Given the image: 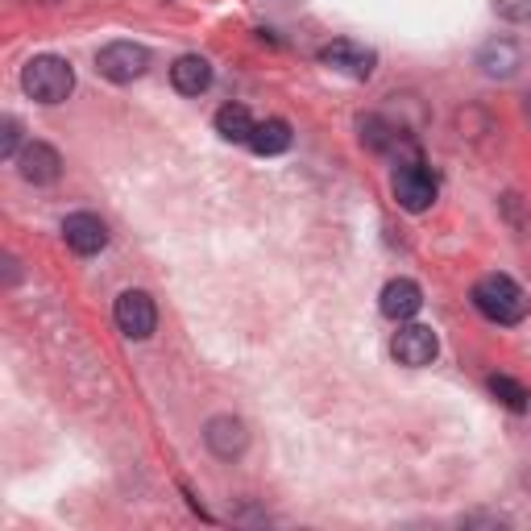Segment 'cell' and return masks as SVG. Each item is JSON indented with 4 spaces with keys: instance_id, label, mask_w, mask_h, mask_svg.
<instances>
[{
    "instance_id": "4fadbf2b",
    "label": "cell",
    "mask_w": 531,
    "mask_h": 531,
    "mask_svg": "<svg viewBox=\"0 0 531 531\" xmlns=\"http://www.w3.org/2000/svg\"><path fill=\"white\" fill-rule=\"evenodd\" d=\"M171 83L183 96H200L212 83V63L204 54H183V59H175V67H171Z\"/></svg>"
},
{
    "instance_id": "ffe728a7",
    "label": "cell",
    "mask_w": 531,
    "mask_h": 531,
    "mask_svg": "<svg viewBox=\"0 0 531 531\" xmlns=\"http://www.w3.org/2000/svg\"><path fill=\"white\" fill-rule=\"evenodd\" d=\"M25 5H59V0H25Z\"/></svg>"
},
{
    "instance_id": "7a4b0ae2",
    "label": "cell",
    "mask_w": 531,
    "mask_h": 531,
    "mask_svg": "<svg viewBox=\"0 0 531 531\" xmlns=\"http://www.w3.org/2000/svg\"><path fill=\"white\" fill-rule=\"evenodd\" d=\"M21 88L34 104H63L71 92H75V67L59 54H34L30 63L21 67Z\"/></svg>"
},
{
    "instance_id": "52a82bcc",
    "label": "cell",
    "mask_w": 531,
    "mask_h": 531,
    "mask_svg": "<svg viewBox=\"0 0 531 531\" xmlns=\"http://www.w3.org/2000/svg\"><path fill=\"white\" fill-rule=\"evenodd\" d=\"M320 67H332V71H341L349 79H370L374 67H378V54L370 46H361V42L337 38V42L320 46Z\"/></svg>"
},
{
    "instance_id": "9c48e42d",
    "label": "cell",
    "mask_w": 531,
    "mask_h": 531,
    "mask_svg": "<svg viewBox=\"0 0 531 531\" xmlns=\"http://www.w3.org/2000/svg\"><path fill=\"white\" fill-rule=\"evenodd\" d=\"M17 175L34 187H46V183H59L63 175V154L54 150L50 142H30L21 154H17Z\"/></svg>"
},
{
    "instance_id": "277c9868",
    "label": "cell",
    "mask_w": 531,
    "mask_h": 531,
    "mask_svg": "<svg viewBox=\"0 0 531 531\" xmlns=\"http://www.w3.org/2000/svg\"><path fill=\"white\" fill-rule=\"evenodd\" d=\"M96 71L108 79V83H133L150 71V50L142 42H108L100 46L96 54Z\"/></svg>"
},
{
    "instance_id": "44dd1931",
    "label": "cell",
    "mask_w": 531,
    "mask_h": 531,
    "mask_svg": "<svg viewBox=\"0 0 531 531\" xmlns=\"http://www.w3.org/2000/svg\"><path fill=\"white\" fill-rule=\"evenodd\" d=\"M527 117H531V96H527Z\"/></svg>"
},
{
    "instance_id": "e0dca14e",
    "label": "cell",
    "mask_w": 531,
    "mask_h": 531,
    "mask_svg": "<svg viewBox=\"0 0 531 531\" xmlns=\"http://www.w3.org/2000/svg\"><path fill=\"white\" fill-rule=\"evenodd\" d=\"M21 150H25L21 146V125H17V117H5V121H0V158L17 162Z\"/></svg>"
},
{
    "instance_id": "7c38bea8",
    "label": "cell",
    "mask_w": 531,
    "mask_h": 531,
    "mask_svg": "<svg viewBox=\"0 0 531 531\" xmlns=\"http://www.w3.org/2000/svg\"><path fill=\"white\" fill-rule=\"evenodd\" d=\"M478 67L486 79H511L523 67V50L515 38H490L478 50Z\"/></svg>"
},
{
    "instance_id": "ac0fdd59",
    "label": "cell",
    "mask_w": 531,
    "mask_h": 531,
    "mask_svg": "<svg viewBox=\"0 0 531 531\" xmlns=\"http://www.w3.org/2000/svg\"><path fill=\"white\" fill-rule=\"evenodd\" d=\"M494 9L507 21H531V0H494Z\"/></svg>"
},
{
    "instance_id": "ba28073f",
    "label": "cell",
    "mask_w": 531,
    "mask_h": 531,
    "mask_svg": "<svg viewBox=\"0 0 531 531\" xmlns=\"http://www.w3.org/2000/svg\"><path fill=\"white\" fill-rule=\"evenodd\" d=\"M204 444H208V453H216L220 461L241 457L249 449L245 419H237V415H212L208 424H204Z\"/></svg>"
},
{
    "instance_id": "8992f818",
    "label": "cell",
    "mask_w": 531,
    "mask_h": 531,
    "mask_svg": "<svg viewBox=\"0 0 531 531\" xmlns=\"http://www.w3.org/2000/svg\"><path fill=\"white\" fill-rule=\"evenodd\" d=\"M390 353H395L399 366L424 370V366H432L436 353H440V337H436L428 324H411V320H407V324H399L395 341H390Z\"/></svg>"
},
{
    "instance_id": "6da1fadb",
    "label": "cell",
    "mask_w": 531,
    "mask_h": 531,
    "mask_svg": "<svg viewBox=\"0 0 531 531\" xmlns=\"http://www.w3.org/2000/svg\"><path fill=\"white\" fill-rule=\"evenodd\" d=\"M473 307L490 320V324H502V328H511V324H523L527 312H531V299L527 291L515 283L511 274H486L473 283Z\"/></svg>"
},
{
    "instance_id": "8fae6325",
    "label": "cell",
    "mask_w": 531,
    "mask_h": 531,
    "mask_svg": "<svg viewBox=\"0 0 531 531\" xmlns=\"http://www.w3.org/2000/svg\"><path fill=\"white\" fill-rule=\"evenodd\" d=\"M382 316L395 320V324H407L419 316V307H424V291H419V283H411V278H390V283L382 287Z\"/></svg>"
},
{
    "instance_id": "30bf717a",
    "label": "cell",
    "mask_w": 531,
    "mask_h": 531,
    "mask_svg": "<svg viewBox=\"0 0 531 531\" xmlns=\"http://www.w3.org/2000/svg\"><path fill=\"white\" fill-rule=\"evenodd\" d=\"M63 241L75 249L79 258H92L108 245V225L96 216V212H71L63 220Z\"/></svg>"
},
{
    "instance_id": "9a60e30c",
    "label": "cell",
    "mask_w": 531,
    "mask_h": 531,
    "mask_svg": "<svg viewBox=\"0 0 531 531\" xmlns=\"http://www.w3.org/2000/svg\"><path fill=\"white\" fill-rule=\"evenodd\" d=\"M254 117H249L245 104H225L216 113V133L225 137V142H237V146H249V137H254Z\"/></svg>"
},
{
    "instance_id": "d6986e66",
    "label": "cell",
    "mask_w": 531,
    "mask_h": 531,
    "mask_svg": "<svg viewBox=\"0 0 531 531\" xmlns=\"http://www.w3.org/2000/svg\"><path fill=\"white\" fill-rule=\"evenodd\" d=\"M461 523H465V527H473V523H490V527H507V519H502V515H465Z\"/></svg>"
},
{
    "instance_id": "3957f363",
    "label": "cell",
    "mask_w": 531,
    "mask_h": 531,
    "mask_svg": "<svg viewBox=\"0 0 531 531\" xmlns=\"http://www.w3.org/2000/svg\"><path fill=\"white\" fill-rule=\"evenodd\" d=\"M390 191H395V200L403 212H428L432 200H436V175L428 171L424 162L415 154L407 162L395 166V179H390Z\"/></svg>"
},
{
    "instance_id": "2e32d148",
    "label": "cell",
    "mask_w": 531,
    "mask_h": 531,
    "mask_svg": "<svg viewBox=\"0 0 531 531\" xmlns=\"http://www.w3.org/2000/svg\"><path fill=\"white\" fill-rule=\"evenodd\" d=\"M490 395H494L502 407H511L515 415H523V411L531 407L527 386H523V382H515V378H507V374H494V378H490Z\"/></svg>"
},
{
    "instance_id": "5b68a950",
    "label": "cell",
    "mask_w": 531,
    "mask_h": 531,
    "mask_svg": "<svg viewBox=\"0 0 531 531\" xmlns=\"http://www.w3.org/2000/svg\"><path fill=\"white\" fill-rule=\"evenodd\" d=\"M113 316H117V328L125 332L129 341H150L154 328H158V307H154L150 291H137V287L117 295Z\"/></svg>"
},
{
    "instance_id": "5bb4252c",
    "label": "cell",
    "mask_w": 531,
    "mask_h": 531,
    "mask_svg": "<svg viewBox=\"0 0 531 531\" xmlns=\"http://www.w3.org/2000/svg\"><path fill=\"white\" fill-rule=\"evenodd\" d=\"M249 150L262 154V158H274L291 150V125L283 117H270V121H258L254 125V137H249Z\"/></svg>"
}]
</instances>
